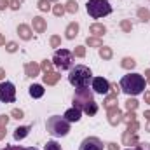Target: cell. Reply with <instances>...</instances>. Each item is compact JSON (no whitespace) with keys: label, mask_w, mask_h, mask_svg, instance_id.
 I'll return each mask as SVG.
<instances>
[{"label":"cell","mask_w":150,"mask_h":150,"mask_svg":"<svg viewBox=\"0 0 150 150\" xmlns=\"http://www.w3.org/2000/svg\"><path fill=\"white\" fill-rule=\"evenodd\" d=\"M74 107L79 108L80 112H84L86 115H96V112H98V103L94 101L93 91L89 87H80L75 91Z\"/></svg>","instance_id":"cell-1"},{"label":"cell","mask_w":150,"mask_h":150,"mask_svg":"<svg viewBox=\"0 0 150 150\" xmlns=\"http://www.w3.org/2000/svg\"><path fill=\"white\" fill-rule=\"evenodd\" d=\"M145 77L140 74H127L120 79V91L126 93L127 96H138L145 91Z\"/></svg>","instance_id":"cell-2"},{"label":"cell","mask_w":150,"mask_h":150,"mask_svg":"<svg viewBox=\"0 0 150 150\" xmlns=\"http://www.w3.org/2000/svg\"><path fill=\"white\" fill-rule=\"evenodd\" d=\"M93 80V74L91 70L86 67V65H75L70 68V74H68V82L74 86L75 89H80V87H89V82Z\"/></svg>","instance_id":"cell-3"},{"label":"cell","mask_w":150,"mask_h":150,"mask_svg":"<svg viewBox=\"0 0 150 150\" xmlns=\"http://www.w3.org/2000/svg\"><path fill=\"white\" fill-rule=\"evenodd\" d=\"M45 127H47V133L59 138V136H67L70 133V122L65 119V117H59V115H52L47 119L45 122Z\"/></svg>","instance_id":"cell-4"},{"label":"cell","mask_w":150,"mask_h":150,"mask_svg":"<svg viewBox=\"0 0 150 150\" xmlns=\"http://www.w3.org/2000/svg\"><path fill=\"white\" fill-rule=\"evenodd\" d=\"M86 9H87V14L94 19H100L112 12V5L108 0H89L86 4Z\"/></svg>","instance_id":"cell-5"},{"label":"cell","mask_w":150,"mask_h":150,"mask_svg":"<svg viewBox=\"0 0 150 150\" xmlns=\"http://www.w3.org/2000/svg\"><path fill=\"white\" fill-rule=\"evenodd\" d=\"M74 52L68 49H58L52 56V65L59 70H70L74 67Z\"/></svg>","instance_id":"cell-6"},{"label":"cell","mask_w":150,"mask_h":150,"mask_svg":"<svg viewBox=\"0 0 150 150\" xmlns=\"http://www.w3.org/2000/svg\"><path fill=\"white\" fill-rule=\"evenodd\" d=\"M16 100V87L12 82H0V101L4 103H14Z\"/></svg>","instance_id":"cell-7"},{"label":"cell","mask_w":150,"mask_h":150,"mask_svg":"<svg viewBox=\"0 0 150 150\" xmlns=\"http://www.w3.org/2000/svg\"><path fill=\"white\" fill-rule=\"evenodd\" d=\"M91 86H93L94 93H98V94H108V91H110V82L103 77H94L91 80Z\"/></svg>","instance_id":"cell-8"},{"label":"cell","mask_w":150,"mask_h":150,"mask_svg":"<svg viewBox=\"0 0 150 150\" xmlns=\"http://www.w3.org/2000/svg\"><path fill=\"white\" fill-rule=\"evenodd\" d=\"M103 142L96 136H87L80 143V150H103Z\"/></svg>","instance_id":"cell-9"},{"label":"cell","mask_w":150,"mask_h":150,"mask_svg":"<svg viewBox=\"0 0 150 150\" xmlns=\"http://www.w3.org/2000/svg\"><path fill=\"white\" fill-rule=\"evenodd\" d=\"M107 117H108V124H110V126H117V124H120V122H122L124 113L120 112V108H119V107H112V108H108V110H107Z\"/></svg>","instance_id":"cell-10"},{"label":"cell","mask_w":150,"mask_h":150,"mask_svg":"<svg viewBox=\"0 0 150 150\" xmlns=\"http://www.w3.org/2000/svg\"><path fill=\"white\" fill-rule=\"evenodd\" d=\"M136 143H138V136H136V133H131L129 129H126L124 134H122V145L131 147V145H136Z\"/></svg>","instance_id":"cell-11"},{"label":"cell","mask_w":150,"mask_h":150,"mask_svg":"<svg viewBox=\"0 0 150 150\" xmlns=\"http://www.w3.org/2000/svg\"><path fill=\"white\" fill-rule=\"evenodd\" d=\"M32 25H33V32H37V33H44V32L47 30V23H45V19L40 18V16H35V18H33Z\"/></svg>","instance_id":"cell-12"},{"label":"cell","mask_w":150,"mask_h":150,"mask_svg":"<svg viewBox=\"0 0 150 150\" xmlns=\"http://www.w3.org/2000/svg\"><path fill=\"white\" fill-rule=\"evenodd\" d=\"M80 115H82V112L79 110V108H75V107H72V108H68L67 112H65V119L68 120V122H79L80 120Z\"/></svg>","instance_id":"cell-13"},{"label":"cell","mask_w":150,"mask_h":150,"mask_svg":"<svg viewBox=\"0 0 150 150\" xmlns=\"http://www.w3.org/2000/svg\"><path fill=\"white\" fill-rule=\"evenodd\" d=\"M89 33H93V37H101V35L107 33V28H105V25H101V23H93V25L89 26Z\"/></svg>","instance_id":"cell-14"},{"label":"cell","mask_w":150,"mask_h":150,"mask_svg":"<svg viewBox=\"0 0 150 150\" xmlns=\"http://www.w3.org/2000/svg\"><path fill=\"white\" fill-rule=\"evenodd\" d=\"M18 35L23 40H30V38L33 37V32H32V28L28 25H19L18 26Z\"/></svg>","instance_id":"cell-15"},{"label":"cell","mask_w":150,"mask_h":150,"mask_svg":"<svg viewBox=\"0 0 150 150\" xmlns=\"http://www.w3.org/2000/svg\"><path fill=\"white\" fill-rule=\"evenodd\" d=\"M40 74V65L37 63H26L25 65V75L26 77H37Z\"/></svg>","instance_id":"cell-16"},{"label":"cell","mask_w":150,"mask_h":150,"mask_svg":"<svg viewBox=\"0 0 150 150\" xmlns=\"http://www.w3.org/2000/svg\"><path fill=\"white\" fill-rule=\"evenodd\" d=\"M79 35V23H70L68 26H67V30H65V37L68 38V40H74L75 37Z\"/></svg>","instance_id":"cell-17"},{"label":"cell","mask_w":150,"mask_h":150,"mask_svg":"<svg viewBox=\"0 0 150 150\" xmlns=\"http://www.w3.org/2000/svg\"><path fill=\"white\" fill-rule=\"evenodd\" d=\"M59 79H61V75L58 74V72H47V74H44V84L54 86V84H58Z\"/></svg>","instance_id":"cell-18"},{"label":"cell","mask_w":150,"mask_h":150,"mask_svg":"<svg viewBox=\"0 0 150 150\" xmlns=\"http://www.w3.org/2000/svg\"><path fill=\"white\" fill-rule=\"evenodd\" d=\"M28 93L32 98H42L44 96V86L42 84H33L28 87Z\"/></svg>","instance_id":"cell-19"},{"label":"cell","mask_w":150,"mask_h":150,"mask_svg":"<svg viewBox=\"0 0 150 150\" xmlns=\"http://www.w3.org/2000/svg\"><path fill=\"white\" fill-rule=\"evenodd\" d=\"M28 133H30V126H19L14 129V140H23L28 136Z\"/></svg>","instance_id":"cell-20"},{"label":"cell","mask_w":150,"mask_h":150,"mask_svg":"<svg viewBox=\"0 0 150 150\" xmlns=\"http://www.w3.org/2000/svg\"><path fill=\"white\" fill-rule=\"evenodd\" d=\"M117 96L119 94H115V93H112V94H108L105 100H103V107L108 110V108H112V107H117Z\"/></svg>","instance_id":"cell-21"},{"label":"cell","mask_w":150,"mask_h":150,"mask_svg":"<svg viewBox=\"0 0 150 150\" xmlns=\"http://www.w3.org/2000/svg\"><path fill=\"white\" fill-rule=\"evenodd\" d=\"M112 56H113V51L110 47H107V45L100 47V58L101 59H112Z\"/></svg>","instance_id":"cell-22"},{"label":"cell","mask_w":150,"mask_h":150,"mask_svg":"<svg viewBox=\"0 0 150 150\" xmlns=\"http://www.w3.org/2000/svg\"><path fill=\"white\" fill-rule=\"evenodd\" d=\"M120 67H122L124 70H133V68L136 67V61H134L133 58H124V59L120 61Z\"/></svg>","instance_id":"cell-23"},{"label":"cell","mask_w":150,"mask_h":150,"mask_svg":"<svg viewBox=\"0 0 150 150\" xmlns=\"http://www.w3.org/2000/svg\"><path fill=\"white\" fill-rule=\"evenodd\" d=\"M86 44H87L89 47H101V45H103V40L100 37H87L86 38Z\"/></svg>","instance_id":"cell-24"},{"label":"cell","mask_w":150,"mask_h":150,"mask_svg":"<svg viewBox=\"0 0 150 150\" xmlns=\"http://www.w3.org/2000/svg\"><path fill=\"white\" fill-rule=\"evenodd\" d=\"M136 14H138L140 21H143V23H147V21L150 19V11H149V9H145V7H140Z\"/></svg>","instance_id":"cell-25"},{"label":"cell","mask_w":150,"mask_h":150,"mask_svg":"<svg viewBox=\"0 0 150 150\" xmlns=\"http://www.w3.org/2000/svg\"><path fill=\"white\" fill-rule=\"evenodd\" d=\"M65 11H67V12H70V14H75V12L79 11V4H77L75 0H68V2H67V5H65Z\"/></svg>","instance_id":"cell-26"},{"label":"cell","mask_w":150,"mask_h":150,"mask_svg":"<svg viewBox=\"0 0 150 150\" xmlns=\"http://www.w3.org/2000/svg\"><path fill=\"white\" fill-rule=\"evenodd\" d=\"M51 11H52V14H54L56 18H61V16L67 12V11H65V5H61V4H56V5H54Z\"/></svg>","instance_id":"cell-27"},{"label":"cell","mask_w":150,"mask_h":150,"mask_svg":"<svg viewBox=\"0 0 150 150\" xmlns=\"http://www.w3.org/2000/svg\"><path fill=\"white\" fill-rule=\"evenodd\" d=\"M120 30L126 32V33H131V30H133V23H131L129 19H122V21H120Z\"/></svg>","instance_id":"cell-28"},{"label":"cell","mask_w":150,"mask_h":150,"mask_svg":"<svg viewBox=\"0 0 150 150\" xmlns=\"http://www.w3.org/2000/svg\"><path fill=\"white\" fill-rule=\"evenodd\" d=\"M138 105H140V103H138L134 98H129V100L126 101V108H127V112H134V110L138 108Z\"/></svg>","instance_id":"cell-29"},{"label":"cell","mask_w":150,"mask_h":150,"mask_svg":"<svg viewBox=\"0 0 150 150\" xmlns=\"http://www.w3.org/2000/svg\"><path fill=\"white\" fill-rule=\"evenodd\" d=\"M37 7L40 9V11H44V12H47V11H51L52 7H51V2L49 0H38Z\"/></svg>","instance_id":"cell-30"},{"label":"cell","mask_w":150,"mask_h":150,"mask_svg":"<svg viewBox=\"0 0 150 150\" xmlns=\"http://www.w3.org/2000/svg\"><path fill=\"white\" fill-rule=\"evenodd\" d=\"M44 150H61V145H59L58 142L51 140V142H47V143H45V147H44Z\"/></svg>","instance_id":"cell-31"},{"label":"cell","mask_w":150,"mask_h":150,"mask_svg":"<svg viewBox=\"0 0 150 150\" xmlns=\"http://www.w3.org/2000/svg\"><path fill=\"white\" fill-rule=\"evenodd\" d=\"M40 70H44V74H47V72H52V61H47V59H44V61L40 63Z\"/></svg>","instance_id":"cell-32"},{"label":"cell","mask_w":150,"mask_h":150,"mask_svg":"<svg viewBox=\"0 0 150 150\" xmlns=\"http://www.w3.org/2000/svg\"><path fill=\"white\" fill-rule=\"evenodd\" d=\"M134 120H136V113L134 112H127L122 117V122H126V124H131V122H134Z\"/></svg>","instance_id":"cell-33"},{"label":"cell","mask_w":150,"mask_h":150,"mask_svg":"<svg viewBox=\"0 0 150 150\" xmlns=\"http://www.w3.org/2000/svg\"><path fill=\"white\" fill-rule=\"evenodd\" d=\"M49 44H51V47H61V37L59 35H52L49 38Z\"/></svg>","instance_id":"cell-34"},{"label":"cell","mask_w":150,"mask_h":150,"mask_svg":"<svg viewBox=\"0 0 150 150\" xmlns=\"http://www.w3.org/2000/svg\"><path fill=\"white\" fill-rule=\"evenodd\" d=\"M74 56H77V58H84L86 56V47L84 45H77L74 49Z\"/></svg>","instance_id":"cell-35"},{"label":"cell","mask_w":150,"mask_h":150,"mask_svg":"<svg viewBox=\"0 0 150 150\" xmlns=\"http://www.w3.org/2000/svg\"><path fill=\"white\" fill-rule=\"evenodd\" d=\"M11 117L19 120V119H23V117H25V112H23L21 108H12V112H11Z\"/></svg>","instance_id":"cell-36"},{"label":"cell","mask_w":150,"mask_h":150,"mask_svg":"<svg viewBox=\"0 0 150 150\" xmlns=\"http://www.w3.org/2000/svg\"><path fill=\"white\" fill-rule=\"evenodd\" d=\"M5 51L7 52H16L18 51V44L16 42H7L5 44Z\"/></svg>","instance_id":"cell-37"},{"label":"cell","mask_w":150,"mask_h":150,"mask_svg":"<svg viewBox=\"0 0 150 150\" xmlns=\"http://www.w3.org/2000/svg\"><path fill=\"white\" fill-rule=\"evenodd\" d=\"M9 7H11L12 11H18V9L21 7V2H19V0H9Z\"/></svg>","instance_id":"cell-38"},{"label":"cell","mask_w":150,"mask_h":150,"mask_svg":"<svg viewBox=\"0 0 150 150\" xmlns=\"http://www.w3.org/2000/svg\"><path fill=\"white\" fill-rule=\"evenodd\" d=\"M134 150H150V143H147V142H143V143H136V149Z\"/></svg>","instance_id":"cell-39"},{"label":"cell","mask_w":150,"mask_h":150,"mask_svg":"<svg viewBox=\"0 0 150 150\" xmlns=\"http://www.w3.org/2000/svg\"><path fill=\"white\" fill-rule=\"evenodd\" d=\"M9 119H11L9 115L2 113V115H0V126H5V127H7V124H9Z\"/></svg>","instance_id":"cell-40"},{"label":"cell","mask_w":150,"mask_h":150,"mask_svg":"<svg viewBox=\"0 0 150 150\" xmlns=\"http://www.w3.org/2000/svg\"><path fill=\"white\" fill-rule=\"evenodd\" d=\"M7 7H9V0H0V11H4Z\"/></svg>","instance_id":"cell-41"},{"label":"cell","mask_w":150,"mask_h":150,"mask_svg":"<svg viewBox=\"0 0 150 150\" xmlns=\"http://www.w3.org/2000/svg\"><path fill=\"white\" fill-rule=\"evenodd\" d=\"M2 150H26L25 147H12V145H9V147H5V149H2Z\"/></svg>","instance_id":"cell-42"},{"label":"cell","mask_w":150,"mask_h":150,"mask_svg":"<svg viewBox=\"0 0 150 150\" xmlns=\"http://www.w3.org/2000/svg\"><path fill=\"white\" fill-rule=\"evenodd\" d=\"M110 89H113V93H115V94H119V91H120V86H117V84H110Z\"/></svg>","instance_id":"cell-43"},{"label":"cell","mask_w":150,"mask_h":150,"mask_svg":"<svg viewBox=\"0 0 150 150\" xmlns=\"http://www.w3.org/2000/svg\"><path fill=\"white\" fill-rule=\"evenodd\" d=\"M5 133H7V131H5V126H0V140L5 138Z\"/></svg>","instance_id":"cell-44"},{"label":"cell","mask_w":150,"mask_h":150,"mask_svg":"<svg viewBox=\"0 0 150 150\" xmlns=\"http://www.w3.org/2000/svg\"><path fill=\"white\" fill-rule=\"evenodd\" d=\"M143 98H145V103H149L150 105V91H147V93L143 94Z\"/></svg>","instance_id":"cell-45"},{"label":"cell","mask_w":150,"mask_h":150,"mask_svg":"<svg viewBox=\"0 0 150 150\" xmlns=\"http://www.w3.org/2000/svg\"><path fill=\"white\" fill-rule=\"evenodd\" d=\"M108 150H119V145L117 143H108Z\"/></svg>","instance_id":"cell-46"},{"label":"cell","mask_w":150,"mask_h":150,"mask_svg":"<svg viewBox=\"0 0 150 150\" xmlns=\"http://www.w3.org/2000/svg\"><path fill=\"white\" fill-rule=\"evenodd\" d=\"M145 80L150 84V68H149V70H145Z\"/></svg>","instance_id":"cell-47"},{"label":"cell","mask_w":150,"mask_h":150,"mask_svg":"<svg viewBox=\"0 0 150 150\" xmlns=\"http://www.w3.org/2000/svg\"><path fill=\"white\" fill-rule=\"evenodd\" d=\"M4 79H5V70L0 68V80H4Z\"/></svg>","instance_id":"cell-48"},{"label":"cell","mask_w":150,"mask_h":150,"mask_svg":"<svg viewBox=\"0 0 150 150\" xmlns=\"http://www.w3.org/2000/svg\"><path fill=\"white\" fill-rule=\"evenodd\" d=\"M0 45H5V38H4L2 33H0Z\"/></svg>","instance_id":"cell-49"},{"label":"cell","mask_w":150,"mask_h":150,"mask_svg":"<svg viewBox=\"0 0 150 150\" xmlns=\"http://www.w3.org/2000/svg\"><path fill=\"white\" fill-rule=\"evenodd\" d=\"M143 117H145V119H147V120H150V110H147V112L143 113Z\"/></svg>","instance_id":"cell-50"},{"label":"cell","mask_w":150,"mask_h":150,"mask_svg":"<svg viewBox=\"0 0 150 150\" xmlns=\"http://www.w3.org/2000/svg\"><path fill=\"white\" fill-rule=\"evenodd\" d=\"M145 131H149V133H150V120H147V126H145Z\"/></svg>","instance_id":"cell-51"},{"label":"cell","mask_w":150,"mask_h":150,"mask_svg":"<svg viewBox=\"0 0 150 150\" xmlns=\"http://www.w3.org/2000/svg\"><path fill=\"white\" fill-rule=\"evenodd\" d=\"M26 150H38V149H35V147H30V149H26Z\"/></svg>","instance_id":"cell-52"},{"label":"cell","mask_w":150,"mask_h":150,"mask_svg":"<svg viewBox=\"0 0 150 150\" xmlns=\"http://www.w3.org/2000/svg\"><path fill=\"white\" fill-rule=\"evenodd\" d=\"M49 2H58V0H49Z\"/></svg>","instance_id":"cell-53"},{"label":"cell","mask_w":150,"mask_h":150,"mask_svg":"<svg viewBox=\"0 0 150 150\" xmlns=\"http://www.w3.org/2000/svg\"><path fill=\"white\" fill-rule=\"evenodd\" d=\"M126 150H133V149H126Z\"/></svg>","instance_id":"cell-54"}]
</instances>
